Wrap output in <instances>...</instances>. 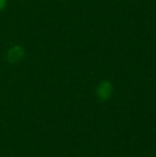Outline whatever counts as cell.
Instances as JSON below:
<instances>
[{"label":"cell","instance_id":"6da1fadb","mask_svg":"<svg viewBox=\"0 0 156 157\" xmlns=\"http://www.w3.org/2000/svg\"><path fill=\"white\" fill-rule=\"evenodd\" d=\"M112 91H113L112 84H111L108 80H104L98 84V87H97V97H98L101 101H107L111 98Z\"/></svg>","mask_w":156,"mask_h":157},{"label":"cell","instance_id":"7a4b0ae2","mask_svg":"<svg viewBox=\"0 0 156 157\" xmlns=\"http://www.w3.org/2000/svg\"><path fill=\"white\" fill-rule=\"evenodd\" d=\"M24 55H25V50L22 48L21 46H14V47H11V48L8 50V52H7L8 61H10V62H13V63H15V62H18V61H21L22 58H24Z\"/></svg>","mask_w":156,"mask_h":157},{"label":"cell","instance_id":"3957f363","mask_svg":"<svg viewBox=\"0 0 156 157\" xmlns=\"http://www.w3.org/2000/svg\"><path fill=\"white\" fill-rule=\"evenodd\" d=\"M6 4H7V0H0V11L4 10Z\"/></svg>","mask_w":156,"mask_h":157}]
</instances>
